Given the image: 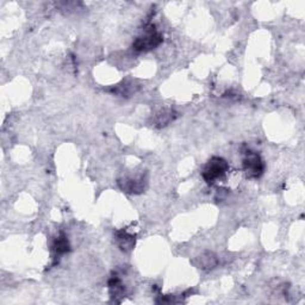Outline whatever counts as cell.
Returning <instances> with one entry per match:
<instances>
[{"instance_id":"obj_5","label":"cell","mask_w":305,"mask_h":305,"mask_svg":"<svg viewBox=\"0 0 305 305\" xmlns=\"http://www.w3.org/2000/svg\"><path fill=\"white\" fill-rule=\"evenodd\" d=\"M116 242L122 250L128 252V250L134 248L135 235L128 233L127 230H118L116 232Z\"/></svg>"},{"instance_id":"obj_4","label":"cell","mask_w":305,"mask_h":305,"mask_svg":"<svg viewBox=\"0 0 305 305\" xmlns=\"http://www.w3.org/2000/svg\"><path fill=\"white\" fill-rule=\"evenodd\" d=\"M148 185V178L145 173H140L136 175H129L118 179V186L122 191L130 193V195H140L144 192Z\"/></svg>"},{"instance_id":"obj_3","label":"cell","mask_w":305,"mask_h":305,"mask_svg":"<svg viewBox=\"0 0 305 305\" xmlns=\"http://www.w3.org/2000/svg\"><path fill=\"white\" fill-rule=\"evenodd\" d=\"M242 167L246 175L252 179H259L265 172V162L259 154L253 150H246L242 160Z\"/></svg>"},{"instance_id":"obj_9","label":"cell","mask_w":305,"mask_h":305,"mask_svg":"<svg viewBox=\"0 0 305 305\" xmlns=\"http://www.w3.org/2000/svg\"><path fill=\"white\" fill-rule=\"evenodd\" d=\"M174 117L175 115L172 110H164L161 113L158 115V123L160 125H166L174 120Z\"/></svg>"},{"instance_id":"obj_2","label":"cell","mask_w":305,"mask_h":305,"mask_svg":"<svg viewBox=\"0 0 305 305\" xmlns=\"http://www.w3.org/2000/svg\"><path fill=\"white\" fill-rule=\"evenodd\" d=\"M228 169L229 165L224 159L219 157H213L210 159L208 164L205 165L202 175L208 184L213 185L215 182L221 180L222 178H224Z\"/></svg>"},{"instance_id":"obj_6","label":"cell","mask_w":305,"mask_h":305,"mask_svg":"<svg viewBox=\"0 0 305 305\" xmlns=\"http://www.w3.org/2000/svg\"><path fill=\"white\" fill-rule=\"evenodd\" d=\"M53 248H54V252H55V254H56V256L63 255V254L69 252L70 246H69L68 239H67V236L64 235L63 233H61L60 235L56 237Z\"/></svg>"},{"instance_id":"obj_1","label":"cell","mask_w":305,"mask_h":305,"mask_svg":"<svg viewBox=\"0 0 305 305\" xmlns=\"http://www.w3.org/2000/svg\"><path fill=\"white\" fill-rule=\"evenodd\" d=\"M162 42V35L155 29L154 24L145 26L143 33L138 36L133 43V49L137 53H145L155 49Z\"/></svg>"},{"instance_id":"obj_8","label":"cell","mask_w":305,"mask_h":305,"mask_svg":"<svg viewBox=\"0 0 305 305\" xmlns=\"http://www.w3.org/2000/svg\"><path fill=\"white\" fill-rule=\"evenodd\" d=\"M217 263H218V261H217V257L213 255L212 253H205L204 255L201 257V269L203 270H212L215 269L217 266Z\"/></svg>"},{"instance_id":"obj_7","label":"cell","mask_w":305,"mask_h":305,"mask_svg":"<svg viewBox=\"0 0 305 305\" xmlns=\"http://www.w3.org/2000/svg\"><path fill=\"white\" fill-rule=\"evenodd\" d=\"M108 290H110V294L113 299H117V298L123 296L124 286L122 284V280L117 276H113L108 280Z\"/></svg>"}]
</instances>
